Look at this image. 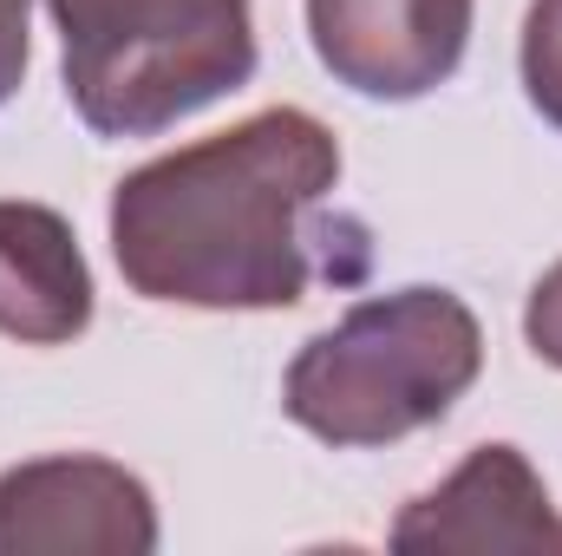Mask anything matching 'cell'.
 Returning <instances> with one entry per match:
<instances>
[{
	"label": "cell",
	"instance_id": "obj_6",
	"mask_svg": "<svg viewBox=\"0 0 562 556\" xmlns=\"http://www.w3.org/2000/svg\"><path fill=\"white\" fill-rule=\"evenodd\" d=\"M393 551H562V524L517 445H477L438 491L406 504Z\"/></svg>",
	"mask_w": 562,
	"mask_h": 556
},
{
	"label": "cell",
	"instance_id": "obj_1",
	"mask_svg": "<svg viewBox=\"0 0 562 556\" xmlns=\"http://www.w3.org/2000/svg\"><path fill=\"white\" fill-rule=\"evenodd\" d=\"M334 184V132L301 105H269L112 190L119 276L177 308H294L327 269L314 263V210Z\"/></svg>",
	"mask_w": 562,
	"mask_h": 556
},
{
	"label": "cell",
	"instance_id": "obj_3",
	"mask_svg": "<svg viewBox=\"0 0 562 556\" xmlns=\"http://www.w3.org/2000/svg\"><path fill=\"white\" fill-rule=\"evenodd\" d=\"M66 99L99 138H150L256 73L249 0H46Z\"/></svg>",
	"mask_w": 562,
	"mask_h": 556
},
{
	"label": "cell",
	"instance_id": "obj_4",
	"mask_svg": "<svg viewBox=\"0 0 562 556\" xmlns=\"http://www.w3.org/2000/svg\"><path fill=\"white\" fill-rule=\"evenodd\" d=\"M157 504L112 458H33L0 471V556H144Z\"/></svg>",
	"mask_w": 562,
	"mask_h": 556
},
{
	"label": "cell",
	"instance_id": "obj_7",
	"mask_svg": "<svg viewBox=\"0 0 562 556\" xmlns=\"http://www.w3.org/2000/svg\"><path fill=\"white\" fill-rule=\"evenodd\" d=\"M92 327V269L46 203H0V334L66 347Z\"/></svg>",
	"mask_w": 562,
	"mask_h": 556
},
{
	"label": "cell",
	"instance_id": "obj_8",
	"mask_svg": "<svg viewBox=\"0 0 562 556\" xmlns=\"http://www.w3.org/2000/svg\"><path fill=\"white\" fill-rule=\"evenodd\" d=\"M524 92L562 132V0H530L524 13Z\"/></svg>",
	"mask_w": 562,
	"mask_h": 556
},
{
	"label": "cell",
	"instance_id": "obj_2",
	"mask_svg": "<svg viewBox=\"0 0 562 556\" xmlns=\"http://www.w3.org/2000/svg\"><path fill=\"white\" fill-rule=\"evenodd\" d=\"M484 367V327L451 288H400L314 334L281 407L321 445H393L451 413Z\"/></svg>",
	"mask_w": 562,
	"mask_h": 556
},
{
	"label": "cell",
	"instance_id": "obj_5",
	"mask_svg": "<svg viewBox=\"0 0 562 556\" xmlns=\"http://www.w3.org/2000/svg\"><path fill=\"white\" fill-rule=\"evenodd\" d=\"M321 66L360 99L438 92L471 40V0H307Z\"/></svg>",
	"mask_w": 562,
	"mask_h": 556
},
{
	"label": "cell",
	"instance_id": "obj_9",
	"mask_svg": "<svg viewBox=\"0 0 562 556\" xmlns=\"http://www.w3.org/2000/svg\"><path fill=\"white\" fill-rule=\"evenodd\" d=\"M524 334H530V347H537V360H550L562 367V263L550 276L530 288V308H524Z\"/></svg>",
	"mask_w": 562,
	"mask_h": 556
},
{
	"label": "cell",
	"instance_id": "obj_10",
	"mask_svg": "<svg viewBox=\"0 0 562 556\" xmlns=\"http://www.w3.org/2000/svg\"><path fill=\"white\" fill-rule=\"evenodd\" d=\"M26 13H33V0H0V105L20 92V79H26V59H33Z\"/></svg>",
	"mask_w": 562,
	"mask_h": 556
}]
</instances>
